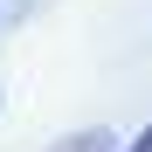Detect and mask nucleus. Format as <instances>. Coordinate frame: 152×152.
<instances>
[{
  "label": "nucleus",
  "mask_w": 152,
  "mask_h": 152,
  "mask_svg": "<svg viewBox=\"0 0 152 152\" xmlns=\"http://www.w3.org/2000/svg\"><path fill=\"white\" fill-rule=\"evenodd\" d=\"M48 152H118V145H111V132H104V124H90V132H76V138L48 145Z\"/></svg>",
  "instance_id": "1"
},
{
  "label": "nucleus",
  "mask_w": 152,
  "mask_h": 152,
  "mask_svg": "<svg viewBox=\"0 0 152 152\" xmlns=\"http://www.w3.org/2000/svg\"><path fill=\"white\" fill-rule=\"evenodd\" d=\"M124 152H152V124H145V132H138L132 145H124Z\"/></svg>",
  "instance_id": "2"
}]
</instances>
